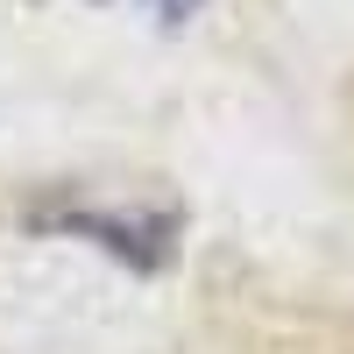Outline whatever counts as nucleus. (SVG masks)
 <instances>
[{"label": "nucleus", "instance_id": "f257e3e1", "mask_svg": "<svg viewBox=\"0 0 354 354\" xmlns=\"http://www.w3.org/2000/svg\"><path fill=\"white\" fill-rule=\"evenodd\" d=\"M156 8H163V15H170V21H185V15H192V8H198V0H156Z\"/></svg>", "mask_w": 354, "mask_h": 354}]
</instances>
